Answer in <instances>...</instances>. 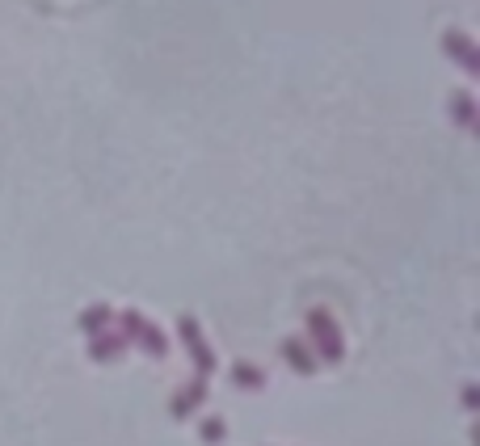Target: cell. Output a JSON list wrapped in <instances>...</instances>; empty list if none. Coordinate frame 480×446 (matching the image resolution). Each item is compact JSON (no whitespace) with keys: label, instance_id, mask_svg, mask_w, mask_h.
Returning a JSON list of instances; mask_svg holds the SVG:
<instances>
[{"label":"cell","instance_id":"1","mask_svg":"<svg viewBox=\"0 0 480 446\" xmlns=\"http://www.w3.org/2000/svg\"><path fill=\"white\" fill-rule=\"evenodd\" d=\"M308 350H316L325 362H342L345 358V337L337 320H333L325 308H312L308 312Z\"/></svg>","mask_w":480,"mask_h":446},{"label":"cell","instance_id":"2","mask_svg":"<svg viewBox=\"0 0 480 446\" xmlns=\"http://www.w3.org/2000/svg\"><path fill=\"white\" fill-rule=\"evenodd\" d=\"M118 333H123L127 341H131V346H139V350H148L152 358H165V354H169V337H165V333H160L156 325H152L148 316L144 312H136V308H127L123 316H118Z\"/></svg>","mask_w":480,"mask_h":446},{"label":"cell","instance_id":"3","mask_svg":"<svg viewBox=\"0 0 480 446\" xmlns=\"http://www.w3.org/2000/svg\"><path fill=\"white\" fill-rule=\"evenodd\" d=\"M177 333H182L185 354H190V362H194L198 379H207V375L215 371V350L207 346V337H202V328H198V320H194V316H182V320H177Z\"/></svg>","mask_w":480,"mask_h":446},{"label":"cell","instance_id":"4","mask_svg":"<svg viewBox=\"0 0 480 446\" xmlns=\"http://www.w3.org/2000/svg\"><path fill=\"white\" fill-rule=\"evenodd\" d=\"M443 51L459 63V68H464V72H476V68H480L476 43H472V38L464 34V30H447V34H443Z\"/></svg>","mask_w":480,"mask_h":446},{"label":"cell","instance_id":"5","mask_svg":"<svg viewBox=\"0 0 480 446\" xmlns=\"http://www.w3.org/2000/svg\"><path fill=\"white\" fill-rule=\"evenodd\" d=\"M202 400H207V379H198V375H194V379H190L185 387H177V392H173L169 413L177 417V422H182V417L198 413V404H202Z\"/></svg>","mask_w":480,"mask_h":446},{"label":"cell","instance_id":"6","mask_svg":"<svg viewBox=\"0 0 480 446\" xmlns=\"http://www.w3.org/2000/svg\"><path fill=\"white\" fill-rule=\"evenodd\" d=\"M278 354L287 358V366L296 375H316V354L308 350V341L304 337H287L283 346H278Z\"/></svg>","mask_w":480,"mask_h":446},{"label":"cell","instance_id":"7","mask_svg":"<svg viewBox=\"0 0 480 446\" xmlns=\"http://www.w3.org/2000/svg\"><path fill=\"white\" fill-rule=\"evenodd\" d=\"M127 346H131V341H127L123 333H110V328H106V333H98V337H89V358L93 362H114V358H123L127 354Z\"/></svg>","mask_w":480,"mask_h":446},{"label":"cell","instance_id":"8","mask_svg":"<svg viewBox=\"0 0 480 446\" xmlns=\"http://www.w3.org/2000/svg\"><path fill=\"white\" fill-rule=\"evenodd\" d=\"M76 325H80V333H85V337H98V333H106V328L114 325V312H110V303H93V308H89V312L80 316V320H76Z\"/></svg>","mask_w":480,"mask_h":446},{"label":"cell","instance_id":"9","mask_svg":"<svg viewBox=\"0 0 480 446\" xmlns=\"http://www.w3.org/2000/svg\"><path fill=\"white\" fill-rule=\"evenodd\" d=\"M232 384L240 387V392H261V387H266V371L253 366V362H236V366H232Z\"/></svg>","mask_w":480,"mask_h":446},{"label":"cell","instance_id":"10","mask_svg":"<svg viewBox=\"0 0 480 446\" xmlns=\"http://www.w3.org/2000/svg\"><path fill=\"white\" fill-rule=\"evenodd\" d=\"M451 114H456L459 127H476V101H472V93H451Z\"/></svg>","mask_w":480,"mask_h":446},{"label":"cell","instance_id":"11","mask_svg":"<svg viewBox=\"0 0 480 446\" xmlns=\"http://www.w3.org/2000/svg\"><path fill=\"white\" fill-rule=\"evenodd\" d=\"M198 438L207 446H220L223 438H228V425H223V417H202V425H198Z\"/></svg>","mask_w":480,"mask_h":446}]
</instances>
